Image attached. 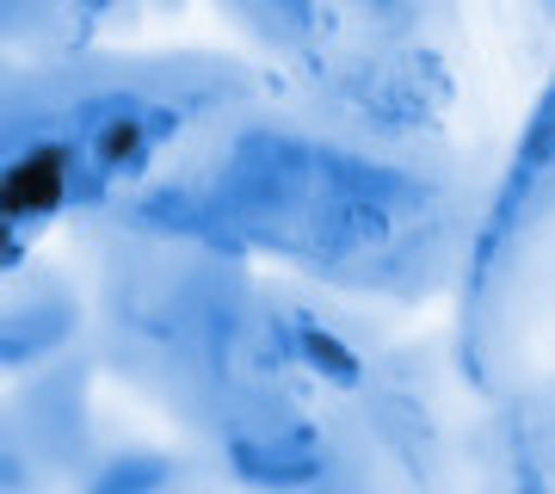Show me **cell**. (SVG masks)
Wrapping results in <instances>:
<instances>
[{
	"label": "cell",
	"instance_id": "obj_1",
	"mask_svg": "<svg viewBox=\"0 0 555 494\" xmlns=\"http://www.w3.org/2000/svg\"><path fill=\"white\" fill-rule=\"evenodd\" d=\"M56 179H62L56 155H38L31 167H20V174H13V204H31V211H38V204H50V198H56Z\"/></svg>",
	"mask_w": 555,
	"mask_h": 494
}]
</instances>
